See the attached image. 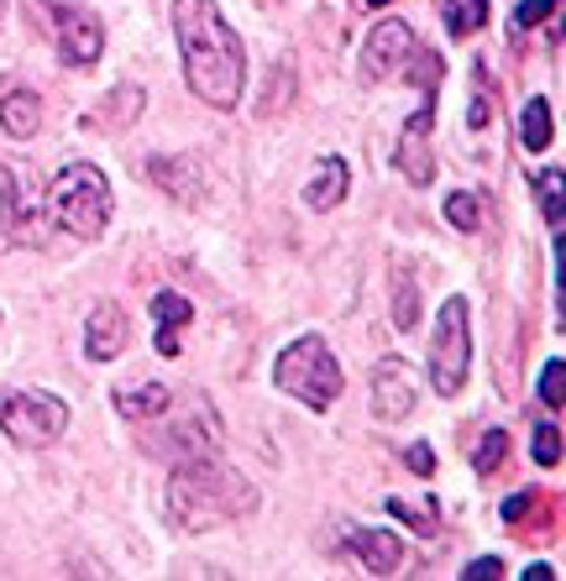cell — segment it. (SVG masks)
<instances>
[{"mask_svg":"<svg viewBox=\"0 0 566 581\" xmlns=\"http://www.w3.org/2000/svg\"><path fill=\"white\" fill-rule=\"evenodd\" d=\"M174 37H179V59L189 89L215 105L231 111L247 89V48L221 16L215 0H174Z\"/></svg>","mask_w":566,"mask_h":581,"instance_id":"obj_1","label":"cell"},{"mask_svg":"<svg viewBox=\"0 0 566 581\" xmlns=\"http://www.w3.org/2000/svg\"><path fill=\"white\" fill-rule=\"evenodd\" d=\"M252 508H257V488L241 477L237 466L215 462V456H189V462L174 466L168 514L189 534H205V529H221L231 519H247Z\"/></svg>","mask_w":566,"mask_h":581,"instance_id":"obj_2","label":"cell"},{"mask_svg":"<svg viewBox=\"0 0 566 581\" xmlns=\"http://www.w3.org/2000/svg\"><path fill=\"white\" fill-rule=\"evenodd\" d=\"M48 210H53V226H63L79 241H100L111 226V178L100 174L95 163H68L63 174H53V184L42 189Z\"/></svg>","mask_w":566,"mask_h":581,"instance_id":"obj_3","label":"cell"},{"mask_svg":"<svg viewBox=\"0 0 566 581\" xmlns=\"http://www.w3.org/2000/svg\"><path fill=\"white\" fill-rule=\"evenodd\" d=\"M273 382H278L289 399H299L304 408L326 414V408L341 399V362H336L326 336H299L294 346L278 351Z\"/></svg>","mask_w":566,"mask_h":581,"instance_id":"obj_4","label":"cell"},{"mask_svg":"<svg viewBox=\"0 0 566 581\" xmlns=\"http://www.w3.org/2000/svg\"><path fill=\"white\" fill-rule=\"evenodd\" d=\"M467 367H473V320H467V299L451 293V299H441L436 325H430V388L441 399L462 393Z\"/></svg>","mask_w":566,"mask_h":581,"instance_id":"obj_5","label":"cell"},{"mask_svg":"<svg viewBox=\"0 0 566 581\" xmlns=\"http://www.w3.org/2000/svg\"><path fill=\"white\" fill-rule=\"evenodd\" d=\"M0 430L22 451H42L68 430V404L59 393H37V388H11L0 399Z\"/></svg>","mask_w":566,"mask_h":581,"instance_id":"obj_6","label":"cell"},{"mask_svg":"<svg viewBox=\"0 0 566 581\" xmlns=\"http://www.w3.org/2000/svg\"><path fill=\"white\" fill-rule=\"evenodd\" d=\"M0 231L16 247H48L53 215L42 184H32L27 168H0Z\"/></svg>","mask_w":566,"mask_h":581,"instance_id":"obj_7","label":"cell"},{"mask_svg":"<svg viewBox=\"0 0 566 581\" xmlns=\"http://www.w3.org/2000/svg\"><path fill=\"white\" fill-rule=\"evenodd\" d=\"M152 456H163V462H189V456H210L215 445H221V414L205 404V399H194V419H179V425H168V435H158L148 430L142 435Z\"/></svg>","mask_w":566,"mask_h":581,"instance_id":"obj_8","label":"cell"},{"mask_svg":"<svg viewBox=\"0 0 566 581\" xmlns=\"http://www.w3.org/2000/svg\"><path fill=\"white\" fill-rule=\"evenodd\" d=\"M430 126H436V89H419V111L404 121L399 142H393V163L410 184H430L436 178V157H430Z\"/></svg>","mask_w":566,"mask_h":581,"instance_id":"obj_9","label":"cell"},{"mask_svg":"<svg viewBox=\"0 0 566 581\" xmlns=\"http://www.w3.org/2000/svg\"><path fill=\"white\" fill-rule=\"evenodd\" d=\"M415 399H419V372L404 356H383L373 367V414L383 425H404L415 414Z\"/></svg>","mask_w":566,"mask_h":581,"instance_id":"obj_10","label":"cell"},{"mask_svg":"<svg viewBox=\"0 0 566 581\" xmlns=\"http://www.w3.org/2000/svg\"><path fill=\"white\" fill-rule=\"evenodd\" d=\"M410 48H415V31L399 16H383L378 27L367 31V48H362V79L378 85V79H393L404 63H410Z\"/></svg>","mask_w":566,"mask_h":581,"instance_id":"obj_11","label":"cell"},{"mask_svg":"<svg viewBox=\"0 0 566 581\" xmlns=\"http://www.w3.org/2000/svg\"><path fill=\"white\" fill-rule=\"evenodd\" d=\"M53 22H59V59L68 68H90L105 53V27L85 5H53Z\"/></svg>","mask_w":566,"mask_h":581,"instance_id":"obj_12","label":"cell"},{"mask_svg":"<svg viewBox=\"0 0 566 581\" xmlns=\"http://www.w3.org/2000/svg\"><path fill=\"white\" fill-rule=\"evenodd\" d=\"M131 341V320H126V310H121L116 299H100L90 310V320H85V356L90 362H116L121 351Z\"/></svg>","mask_w":566,"mask_h":581,"instance_id":"obj_13","label":"cell"},{"mask_svg":"<svg viewBox=\"0 0 566 581\" xmlns=\"http://www.w3.org/2000/svg\"><path fill=\"white\" fill-rule=\"evenodd\" d=\"M341 545L357 555L373 577H393V571L404 566V540L388 534V529H357V523H347V529H341Z\"/></svg>","mask_w":566,"mask_h":581,"instance_id":"obj_14","label":"cell"},{"mask_svg":"<svg viewBox=\"0 0 566 581\" xmlns=\"http://www.w3.org/2000/svg\"><path fill=\"white\" fill-rule=\"evenodd\" d=\"M347 189H352V163L347 157H320L299 200H304V210H336L347 200Z\"/></svg>","mask_w":566,"mask_h":581,"instance_id":"obj_15","label":"cell"},{"mask_svg":"<svg viewBox=\"0 0 566 581\" xmlns=\"http://www.w3.org/2000/svg\"><path fill=\"white\" fill-rule=\"evenodd\" d=\"M152 320H158V341L152 346L163 351V356H179V330L194 320V304L184 293L163 289V293H152Z\"/></svg>","mask_w":566,"mask_h":581,"instance_id":"obj_16","label":"cell"},{"mask_svg":"<svg viewBox=\"0 0 566 581\" xmlns=\"http://www.w3.org/2000/svg\"><path fill=\"white\" fill-rule=\"evenodd\" d=\"M174 404V388L168 382H137V388H116V414L131 419V425H148V419H163Z\"/></svg>","mask_w":566,"mask_h":581,"instance_id":"obj_17","label":"cell"},{"mask_svg":"<svg viewBox=\"0 0 566 581\" xmlns=\"http://www.w3.org/2000/svg\"><path fill=\"white\" fill-rule=\"evenodd\" d=\"M0 126H5V137H16V142L37 137V126H42V94H37V89H11V94L0 100Z\"/></svg>","mask_w":566,"mask_h":581,"instance_id":"obj_18","label":"cell"},{"mask_svg":"<svg viewBox=\"0 0 566 581\" xmlns=\"http://www.w3.org/2000/svg\"><path fill=\"white\" fill-rule=\"evenodd\" d=\"M393 325L399 330H415L419 325V289L410 262H393Z\"/></svg>","mask_w":566,"mask_h":581,"instance_id":"obj_19","label":"cell"},{"mask_svg":"<svg viewBox=\"0 0 566 581\" xmlns=\"http://www.w3.org/2000/svg\"><path fill=\"white\" fill-rule=\"evenodd\" d=\"M436 11H441L451 37H473L488 22V0H436Z\"/></svg>","mask_w":566,"mask_h":581,"instance_id":"obj_20","label":"cell"},{"mask_svg":"<svg viewBox=\"0 0 566 581\" xmlns=\"http://www.w3.org/2000/svg\"><path fill=\"white\" fill-rule=\"evenodd\" d=\"M551 137H556V121H551V100H530L525 105V116H519V142L530 147V152H545L551 147Z\"/></svg>","mask_w":566,"mask_h":581,"instance_id":"obj_21","label":"cell"},{"mask_svg":"<svg viewBox=\"0 0 566 581\" xmlns=\"http://www.w3.org/2000/svg\"><path fill=\"white\" fill-rule=\"evenodd\" d=\"M536 194H540V215H545V226H551V231H562V174H556V168H540Z\"/></svg>","mask_w":566,"mask_h":581,"instance_id":"obj_22","label":"cell"},{"mask_svg":"<svg viewBox=\"0 0 566 581\" xmlns=\"http://www.w3.org/2000/svg\"><path fill=\"white\" fill-rule=\"evenodd\" d=\"M477 210H482V204H477V194H467V189H456V194H451L446 200V220L451 226H456V231H482V215H477Z\"/></svg>","mask_w":566,"mask_h":581,"instance_id":"obj_23","label":"cell"},{"mask_svg":"<svg viewBox=\"0 0 566 581\" xmlns=\"http://www.w3.org/2000/svg\"><path fill=\"white\" fill-rule=\"evenodd\" d=\"M508 456V430H488V435L477 440V451H473V466L488 477V471H499Z\"/></svg>","mask_w":566,"mask_h":581,"instance_id":"obj_24","label":"cell"},{"mask_svg":"<svg viewBox=\"0 0 566 581\" xmlns=\"http://www.w3.org/2000/svg\"><path fill=\"white\" fill-rule=\"evenodd\" d=\"M562 382H566V362L562 356H551V362L540 367V399L551 404V414H562V399H566Z\"/></svg>","mask_w":566,"mask_h":581,"instance_id":"obj_25","label":"cell"},{"mask_svg":"<svg viewBox=\"0 0 566 581\" xmlns=\"http://www.w3.org/2000/svg\"><path fill=\"white\" fill-rule=\"evenodd\" d=\"M556 462H562V430L545 419V425H536V466H545V471H551Z\"/></svg>","mask_w":566,"mask_h":581,"instance_id":"obj_26","label":"cell"},{"mask_svg":"<svg viewBox=\"0 0 566 581\" xmlns=\"http://www.w3.org/2000/svg\"><path fill=\"white\" fill-rule=\"evenodd\" d=\"M388 514H393V519H404V523H415V529H425V534L436 529V508H430V503L415 508V503H404V497H388Z\"/></svg>","mask_w":566,"mask_h":581,"instance_id":"obj_27","label":"cell"},{"mask_svg":"<svg viewBox=\"0 0 566 581\" xmlns=\"http://www.w3.org/2000/svg\"><path fill=\"white\" fill-rule=\"evenodd\" d=\"M488 111H493V100H488V74L477 68V89H473V105H467V126H488Z\"/></svg>","mask_w":566,"mask_h":581,"instance_id":"obj_28","label":"cell"},{"mask_svg":"<svg viewBox=\"0 0 566 581\" xmlns=\"http://www.w3.org/2000/svg\"><path fill=\"white\" fill-rule=\"evenodd\" d=\"M551 11H556L551 0H525V5L514 11V27H540V22H545Z\"/></svg>","mask_w":566,"mask_h":581,"instance_id":"obj_29","label":"cell"},{"mask_svg":"<svg viewBox=\"0 0 566 581\" xmlns=\"http://www.w3.org/2000/svg\"><path fill=\"white\" fill-rule=\"evenodd\" d=\"M404 462H410V471H415V477H430V471H436V451L419 440V445H404Z\"/></svg>","mask_w":566,"mask_h":581,"instance_id":"obj_30","label":"cell"},{"mask_svg":"<svg viewBox=\"0 0 566 581\" xmlns=\"http://www.w3.org/2000/svg\"><path fill=\"white\" fill-rule=\"evenodd\" d=\"M536 508V493H514V497H504V523H519L525 514Z\"/></svg>","mask_w":566,"mask_h":581,"instance_id":"obj_31","label":"cell"},{"mask_svg":"<svg viewBox=\"0 0 566 581\" xmlns=\"http://www.w3.org/2000/svg\"><path fill=\"white\" fill-rule=\"evenodd\" d=\"M462 577H504V560L499 555H477V560H467Z\"/></svg>","mask_w":566,"mask_h":581,"instance_id":"obj_32","label":"cell"},{"mask_svg":"<svg viewBox=\"0 0 566 581\" xmlns=\"http://www.w3.org/2000/svg\"><path fill=\"white\" fill-rule=\"evenodd\" d=\"M367 5H388V0H367Z\"/></svg>","mask_w":566,"mask_h":581,"instance_id":"obj_33","label":"cell"}]
</instances>
